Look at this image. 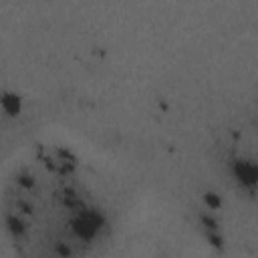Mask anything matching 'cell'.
Segmentation results:
<instances>
[{
  "instance_id": "obj_1",
  "label": "cell",
  "mask_w": 258,
  "mask_h": 258,
  "mask_svg": "<svg viewBox=\"0 0 258 258\" xmlns=\"http://www.w3.org/2000/svg\"><path fill=\"white\" fill-rule=\"evenodd\" d=\"M2 220L20 258H85L105 228L93 191L77 175V161L54 145H44L8 175Z\"/></svg>"
}]
</instances>
